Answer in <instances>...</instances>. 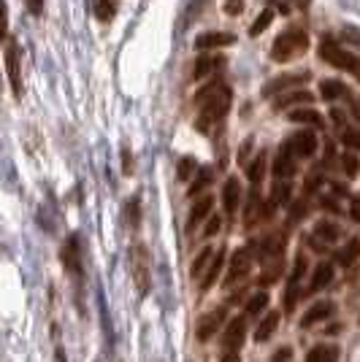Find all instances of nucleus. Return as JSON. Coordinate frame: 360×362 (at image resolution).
<instances>
[{
  "instance_id": "f257e3e1",
  "label": "nucleus",
  "mask_w": 360,
  "mask_h": 362,
  "mask_svg": "<svg viewBox=\"0 0 360 362\" xmlns=\"http://www.w3.org/2000/svg\"><path fill=\"white\" fill-rule=\"evenodd\" d=\"M198 130L201 133H209L214 130L220 122L225 119V114L230 111L233 103V90L223 84V81H211L209 87L198 92Z\"/></svg>"
},
{
  "instance_id": "f03ea898",
  "label": "nucleus",
  "mask_w": 360,
  "mask_h": 362,
  "mask_svg": "<svg viewBox=\"0 0 360 362\" xmlns=\"http://www.w3.org/2000/svg\"><path fill=\"white\" fill-rule=\"evenodd\" d=\"M309 49V35L300 28H287L285 33L276 35V41L271 46V60L274 62H290L300 57Z\"/></svg>"
},
{
  "instance_id": "7ed1b4c3",
  "label": "nucleus",
  "mask_w": 360,
  "mask_h": 362,
  "mask_svg": "<svg viewBox=\"0 0 360 362\" xmlns=\"http://www.w3.org/2000/svg\"><path fill=\"white\" fill-rule=\"evenodd\" d=\"M130 271H133V281L141 295H147L152 289V273H150V252L144 243H133L130 246Z\"/></svg>"
},
{
  "instance_id": "20e7f679",
  "label": "nucleus",
  "mask_w": 360,
  "mask_h": 362,
  "mask_svg": "<svg viewBox=\"0 0 360 362\" xmlns=\"http://www.w3.org/2000/svg\"><path fill=\"white\" fill-rule=\"evenodd\" d=\"M320 54H322V60L330 62L333 68L349 71V74L360 81V57H355L352 52H347V49H342L339 44H333V41H325L322 49H320Z\"/></svg>"
},
{
  "instance_id": "39448f33",
  "label": "nucleus",
  "mask_w": 360,
  "mask_h": 362,
  "mask_svg": "<svg viewBox=\"0 0 360 362\" xmlns=\"http://www.w3.org/2000/svg\"><path fill=\"white\" fill-rule=\"evenodd\" d=\"M6 74H9V84H11V92L19 100L22 92H25V84H22V52H19V44L6 46Z\"/></svg>"
},
{
  "instance_id": "423d86ee",
  "label": "nucleus",
  "mask_w": 360,
  "mask_h": 362,
  "mask_svg": "<svg viewBox=\"0 0 360 362\" xmlns=\"http://www.w3.org/2000/svg\"><path fill=\"white\" fill-rule=\"evenodd\" d=\"M249 268H252V249H236L233 257H230V268L225 273V281H223L225 289L236 287L239 281H244Z\"/></svg>"
},
{
  "instance_id": "0eeeda50",
  "label": "nucleus",
  "mask_w": 360,
  "mask_h": 362,
  "mask_svg": "<svg viewBox=\"0 0 360 362\" xmlns=\"http://www.w3.org/2000/svg\"><path fill=\"white\" fill-rule=\"evenodd\" d=\"M309 78H312V76L306 74V71H300V74H282V76H276V78H271L269 84L263 87V95H266V98L287 95V92H293L296 87L309 84Z\"/></svg>"
},
{
  "instance_id": "6e6552de",
  "label": "nucleus",
  "mask_w": 360,
  "mask_h": 362,
  "mask_svg": "<svg viewBox=\"0 0 360 362\" xmlns=\"http://www.w3.org/2000/svg\"><path fill=\"white\" fill-rule=\"evenodd\" d=\"M247 338V317H236L227 322L225 332H223V349L225 351H239Z\"/></svg>"
},
{
  "instance_id": "1a4fd4ad",
  "label": "nucleus",
  "mask_w": 360,
  "mask_h": 362,
  "mask_svg": "<svg viewBox=\"0 0 360 362\" xmlns=\"http://www.w3.org/2000/svg\"><path fill=\"white\" fill-rule=\"evenodd\" d=\"M285 144L290 146L293 157H300V160L312 157V154L317 151V136H315V133H309V130H303V133H296V136H290Z\"/></svg>"
},
{
  "instance_id": "9d476101",
  "label": "nucleus",
  "mask_w": 360,
  "mask_h": 362,
  "mask_svg": "<svg viewBox=\"0 0 360 362\" xmlns=\"http://www.w3.org/2000/svg\"><path fill=\"white\" fill-rule=\"evenodd\" d=\"M236 44V35L233 33H220V30H211V33H201L196 38V49L201 52H214V49H223V46Z\"/></svg>"
},
{
  "instance_id": "9b49d317",
  "label": "nucleus",
  "mask_w": 360,
  "mask_h": 362,
  "mask_svg": "<svg viewBox=\"0 0 360 362\" xmlns=\"http://www.w3.org/2000/svg\"><path fill=\"white\" fill-rule=\"evenodd\" d=\"M225 314H227V305H220V308H214L209 314H203L201 322H198V341H209L211 335L217 332V327L223 325Z\"/></svg>"
},
{
  "instance_id": "f8f14e48",
  "label": "nucleus",
  "mask_w": 360,
  "mask_h": 362,
  "mask_svg": "<svg viewBox=\"0 0 360 362\" xmlns=\"http://www.w3.org/2000/svg\"><path fill=\"white\" fill-rule=\"evenodd\" d=\"M225 57L223 54H217V52H203L201 57L196 60V78H206L211 74H220L223 68H225Z\"/></svg>"
},
{
  "instance_id": "ddd939ff",
  "label": "nucleus",
  "mask_w": 360,
  "mask_h": 362,
  "mask_svg": "<svg viewBox=\"0 0 360 362\" xmlns=\"http://www.w3.org/2000/svg\"><path fill=\"white\" fill-rule=\"evenodd\" d=\"M60 259L62 265H65V271L68 273H81V257H79V235H68L65 243H62V252H60Z\"/></svg>"
},
{
  "instance_id": "4468645a",
  "label": "nucleus",
  "mask_w": 360,
  "mask_h": 362,
  "mask_svg": "<svg viewBox=\"0 0 360 362\" xmlns=\"http://www.w3.org/2000/svg\"><path fill=\"white\" fill-rule=\"evenodd\" d=\"M223 268H225V249H214V257H211L209 268H206V273L201 276V292H209V289L217 284V279H220Z\"/></svg>"
},
{
  "instance_id": "2eb2a0df",
  "label": "nucleus",
  "mask_w": 360,
  "mask_h": 362,
  "mask_svg": "<svg viewBox=\"0 0 360 362\" xmlns=\"http://www.w3.org/2000/svg\"><path fill=\"white\" fill-rule=\"evenodd\" d=\"M271 170H274V176H276V179H287V176H293V173H296V157H293V151H290L287 144L279 146L276 157H274Z\"/></svg>"
},
{
  "instance_id": "dca6fc26",
  "label": "nucleus",
  "mask_w": 360,
  "mask_h": 362,
  "mask_svg": "<svg viewBox=\"0 0 360 362\" xmlns=\"http://www.w3.org/2000/svg\"><path fill=\"white\" fill-rule=\"evenodd\" d=\"M211 209H214V197L211 195H201L193 203V209H190V216H187V230H196L201 222H206L211 216Z\"/></svg>"
},
{
  "instance_id": "f3484780",
  "label": "nucleus",
  "mask_w": 360,
  "mask_h": 362,
  "mask_svg": "<svg viewBox=\"0 0 360 362\" xmlns=\"http://www.w3.org/2000/svg\"><path fill=\"white\" fill-rule=\"evenodd\" d=\"M241 206V181L236 176H230L225 181V187H223V209H225L227 216H233V214L239 211Z\"/></svg>"
},
{
  "instance_id": "a211bd4d",
  "label": "nucleus",
  "mask_w": 360,
  "mask_h": 362,
  "mask_svg": "<svg viewBox=\"0 0 360 362\" xmlns=\"http://www.w3.org/2000/svg\"><path fill=\"white\" fill-rule=\"evenodd\" d=\"M260 219H263V197H260V189L252 187V192L247 197V209H244V225L255 227Z\"/></svg>"
},
{
  "instance_id": "6ab92c4d",
  "label": "nucleus",
  "mask_w": 360,
  "mask_h": 362,
  "mask_svg": "<svg viewBox=\"0 0 360 362\" xmlns=\"http://www.w3.org/2000/svg\"><path fill=\"white\" fill-rule=\"evenodd\" d=\"M328 317H333V303L330 300H317L309 311H306V317L300 319V327H312L317 322H325Z\"/></svg>"
},
{
  "instance_id": "aec40b11",
  "label": "nucleus",
  "mask_w": 360,
  "mask_h": 362,
  "mask_svg": "<svg viewBox=\"0 0 360 362\" xmlns=\"http://www.w3.org/2000/svg\"><path fill=\"white\" fill-rule=\"evenodd\" d=\"M320 95L325 98V100H342V98H352V92L347 87L344 81H339V78H325V81H320Z\"/></svg>"
},
{
  "instance_id": "412c9836",
  "label": "nucleus",
  "mask_w": 360,
  "mask_h": 362,
  "mask_svg": "<svg viewBox=\"0 0 360 362\" xmlns=\"http://www.w3.org/2000/svg\"><path fill=\"white\" fill-rule=\"evenodd\" d=\"M312 100H315V95L309 90H293V92H287V95H279L274 106L285 111V108H298L300 103H312Z\"/></svg>"
},
{
  "instance_id": "4be33fe9",
  "label": "nucleus",
  "mask_w": 360,
  "mask_h": 362,
  "mask_svg": "<svg viewBox=\"0 0 360 362\" xmlns=\"http://www.w3.org/2000/svg\"><path fill=\"white\" fill-rule=\"evenodd\" d=\"M339 346L336 344H317L309 354H306V362H339Z\"/></svg>"
},
{
  "instance_id": "5701e85b",
  "label": "nucleus",
  "mask_w": 360,
  "mask_h": 362,
  "mask_svg": "<svg viewBox=\"0 0 360 362\" xmlns=\"http://www.w3.org/2000/svg\"><path fill=\"white\" fill-rule=\"evenodd\" d=\"M282 252H285V235H269L266 241L260 243V252L257 257H263V259H282Z\"/></svg>"
},
{
  "instance_id": "b1692460",
  "label": "nucleus",
  "mask_w": 360,
  "mask_h": 362,
  "mask_svg": "<svg viewBox=\"0 0 360 362\" xmlns=\"http://www.w3.org/2000/svg\"><path fill=\"white\" fill-rule=\"evenodd\" d=\"M279 319H282V317H279L276 311H274V314H266V317L260 319V325L255 327V341H257V344H266L271 335L276 332V327H279Z\"/></svg>"
},
{
  "instance_id": "393cba45",
  "label": "nucleus",
  "mask_w": 360,
  "mask_h": 362,
  "mask_svg": "<svg viewBox=\"0 0 360 362\" xmlns=\"http://www.w3.org/2000/svg\"><path fill=\"white\" fill-rule=\"evenodd\" d=\"M266 170H269V154H266V151H260L255 160H252V165H247V173H249V181H252V187H255V189L263 184Z\"/></svg>"
},
{
  "instance_id": "a878e982",
  "label": "nucleus",
  "mask_w": 360,
  "mask_h": 362,
  "mask_svg": "<svg viewBox=\"0 0 360 362\" xmlns=\"http://www.w3.org/2000/svg\"><path fill=\"white\" fill-rule=\"evenodd\" d=\"M330 279H333V265L330 262H320L312 273V284H309V292H320V289H325L330 284Z\"/></svg>"
},
{
  "instance_id": "bb28decb",
  "label": "nucleus",
  "mask_w": 360,
  "mask_h": 362,
  "mask_svg": "<svg viewBox=\"0 0 360 362\" xmlns=\"http://www.w3.org/2000/svg\"><path fill=\"white\" fill-rule=\"evenodd\" d=\"M92 14L98 22H111L117 14V0H92Z\"/></svg>"
},
{
  "instance_id": "cd10ccee",
  "label": "nucleus",
  "mask_w": 360,
  "mask_h": 362,
  "mask_svg": "<svg viewBox=\"0 0 360 362\" xmlns=\"http://www.w3.org/2000/svg\"><path fill=\"white\" fill-rule=\"evenodd\" d=\"M315 235H317V241H322V243H336L339 235H342V227L333 225V222H317Z\"/></svg>"
},
{
  "instance_id": "c85d7f7f",
  "label": "nucleus",
  "mask_w": 360,
  "mask_h": 362,
  "mask_svg": "<svg viewBox=\"0 0 360 362\" xmlns=\"http://www.w3.org/2000/svg\"><path fill=\"white\" fill-rule=\"evenodd\" d=\"M287 119L303 122V124H315V127H322V124H325V119L320 117V111H309V108H293Z\"/></svg>"
},
{
  "instance_id": "c756f323",
  "label": "nucleus",
  "mask_w": 360,
  "mask_h": 362,
  "mask_svg": "<svg viewBox=\"0 0 360 362\" xmlns=\"http://www.w3.org/2000/svg\"><path fill=\"white\" fill-rule=\"evenodd\" d=\"M211 184V168H201L196 173V179H193V184L187 187V195L190 197H198L206 187Z\"/></svg>"
},
{
  "instance_id": "7c9ffc66",
  "label": "nucleus",
  "mask_w": 360,
  "mask_h": 362,
  "mask_svg": "<svg viewBox=\"0 0 360 362\" xmlns=\"http://www.w3.org/2000/svg\"><path fill=\"white\" fill-rule=\"evenodd\" d=\"M266 305H269V295H266V292H255V295L247 300V305H244V314H247V317H260V314L266 311Z\"/></svg>"
},
{
  "instance_id": "2f4dec72",
  "label": "nucleus",
  "mask_w": 360,
  "mask_h": 362,
  "mask_svg": "<svg viewBox=\"0 0 360 362\" xmlns=\"http://www.w3.org/2000/svg\"><path fill=\"white\" fill-rule=\"evenodd\" d=\"M211 257H214V249L211 246H206V249H201V255L193 259V268H190V276L193 279H201L203 273H206V268H209Z\"/></svg>"
},
{
  "instance_id": "473e14b6",
  "label": "nucleus",
  "mask_w": 360,
  "mask_h": 362,
  "mask_svg": "<svg viewBox=\"0 0 360 362\" xmlns=\"http://www.w3.org/2000/svg\"><path fill=\"white\" fill-rule=\"evenodd\" d=\"M360 257V238H352V241L347 243L344 249L339 252V265H344V268H349L355 259Z\"/></svg>"
},
{
  "instance_id": "72a5a7b5",
  "label": "nucleus",
  "mask_w": 360,
  "mask_h": 362,
  "mask_svg": "<svg viewBox=\"0 0 360 362\" xmlns=\"http://www.w3.org/2000/svg\"><path fill=\"white\" fill-rule=\"evenodd\" d=\"M271 22H274V3H271L269 8H263V14L257 16L255 22H252V28H249V35H260V33L269 28Z\"/></svg>"
},
{
  "instance_id": "f704fd0d",
  "label": "nucleus",
  "mask_w": 360,
  "mask_h": 362,
  "mask_svg": "<svg viewBox=\"0 0 360 362\" xmlns=\"http://www.w3.org/2000/svg\"><path fill=\"white\" fill-rule=\"evenodd\" d=\"M279 276H282V259H274L269 268H266V273L257 279L263 287H269V284H274V281H279Z\"/></svg>"
},
{
  "instance_id": "c9c22d12",
  "label": "nucleus",
  "mask_w": 360,
  "mask_h": 362,
  "mask_svg": "<svg viewBox=\"0 0 360 362\" xmlns=\"http://www.w3.org/2000/svg\"><path fill=\"white\" fill-rule=\"evenodd\" d=\"M298 281H287V289H285V311L287 314H293L296 311V303H298Z\"/></svg>"
},
{
  "instance_id": "e433bc0d",
  "label": "nucleus",
  "mask_w": 360,
  "mask_h": 362,
  "mask_svg": "<svg viewBox=\"0 0 360 362\" xmlns=\"http://www.w3.org/2000/svg\"><path fill=\"white\" fill-rule=\"evenodd\" d=\"M196 170H198V165H196V160H193V157H181L179 168H176V176H179V181H187Z\"/></svg>"
},
{
  "instance_id": "4c0bfd02",
  "label": "nucleus",
  "mask_w": 360,
  "mask_h": 362,
  "mask_svg": "<svg viewBox=\"0 0 360 362\" xmlns=\"http://www.w3.org/2000/svg\"><path fill=\"white\" fill-rule=\"evenodd\" d=\"M125 214H128V225L138 227V222H141V214H138V197H130L128 200V209H125Z\"/></svg>"
},
{
  "instance_id": "58836bf2",
  "label": "nucleus",
  "mask_w": 360,
  "mask_h": 362,
  "mask_svg": "<svg viewBox=\"0 0 360 362\" xmlns=\"http://www.w3.org/2000/svg\"><path fill=\"white\" fill-rule=\"evenodd\" d=\"M255 149V138H247L239 149V165H249V154Z\"/></svg>"
},
{
  "instance_id": "ea45409f",
  "label": "nucleus",
  "mask_w": 360,
  "mask_h": 362,
  "mask_svg": "<svg viewBox=\"0 0 360 362\" xmlns=\"http://www.w3.org/2000/svg\"><path fill=\"white\" fill-rule=\"evenodd\" d=\"M342 141H344L349 149H360V130H352V127H347L344 133H342Z\"/></svg>"
},
{
  "instance_id": "a19ab883",
  "label": "nucleus",
  "mask_w": 360,
  "mask_h": 362,
  "mask_svg": "<svg viewBox=\"0 0 360 362\" xmlns=\"http://www.w3.org/2000/svg\"><path fill=\"white\" fill-rule=\"evenodd\" d=\"M303 273H306V257L298 255L296 257V265H293V273H290V281H300Z\"/></svg>"
},
{
  "instance_id": "79ce46f5",
  "label": "nucleus",
  "mask_w": 360,
  "mask_h": 362,
  "mask_svg": "<svg viewBox=\"0 0 360 362\" xmlns=\"http://www.w3.org/2000/svg\"><path fill=\"white\" fill-rule=\"evenodd\" d=\"M9 35V8H6V0H0V41H6Z\"/></svg>"
},
{
  "instance_id": "37998d69",
  "label": "nucleus",
  "mask_w": 360,
  "mask_h": 362,
  "mask_svg": "<svg viewBox=\"0 0 360 362\" xmlns=\"http://www.w3.org/2000/svg\"><path fill=\"white\" fill-rule=\"evenodd\" d=\"M220 227H223V219H220V216H209V219H206V230H203V235H206V238L217 235V233H220Z\"/></svg>"
},
{
  "instance_id": "c03bdc74",
  "label": "nucleus",
  "mask_w": 360,
  "mask_h": 362,
  "mask_svg": "<svg viewBox=\"0 0 360 362\" xmlns=\"http://www.w3.org/2000/svg\"><path fill=\"white\" fill-rule=\"evenodd\" d=\"M223 11H225L227 16H239L241 11H244V0H225Z\"/></svg>"
},
{
  "instance_id": "a18cd8bd",
  "label": "nucleus",
  "mask_w": 360,
  "mask_h": 362,
  "mask_svg": "<svg viewBox=\"0 0 360 362\" xmlns=\"http://www.w3.org/2000/svg\"><path fill=\"white\" fill-rule=\"evenodd\" d=\"M342 165H344L347 176H355V173H358V157H355V154H344V157H342Z\"/></svg>"
},
{
  "instance_id": "49530a36",
  "label": "nucleus",
  "mask_w": 360,
  "mask_h": 362,
  "mask_svg": "<svg viewBox=\"0 0 360 362\" xmlns=\"http://www.w3.org/2000/svg\"><path fill=\"white\" fill-rule=\"evenodd\" d=\"M290 360H293V349H290V346H282V349H276V351L271 354L269 362H290Z\"/></svg>"
},
{
  "instance_id": "de8ad7c7",
  "label": "nucleus",
  "mask_w": 360,
  "mask_h": 362,
  "mask_svg": "<svg viewBox=\"0 0 360 362\" xmlns=\"http://www.w3.org/2000/svg\"><path fill=\"white\" fill-rule=\"evenodd\" d=\"M303 216H306V203H303V200L293 203V209H290V222H298Z\"/></svg>"
},
{
  "instance_id": "09e8293b",
  "label": "nucleus",
  "mask_w": 360,
  "mask_h": 362,
  "mask_svg": "<svg viewBox=\"0 0 360 362\" xmlns=\"http://www.w3.org/2000/svg\"><path fill=\"white\" fill-rule=\"evenodd\" d=\"M28 3V11L35 16H41L44 14V0H25Z\"/></svg>"
},
{
  "instance_id": "8fccbe9b",
  "label": "nucleus",
  "mask_w": 360,
  "mask_h": 362,
  "mask_svg": "<svg viewBox=\"0 0 360 362\" xmlns=\"http://www.w3.org/2000/svg\"><path fill=\"white\" fill-rule=\"evenodd\" d=\"M349 216H352V222H360V197L349 200Z\"/></svg>"
},
{
  "instance_id": "3c124183",
  "label": "nucleus",
  "mask_w": 360,
  "mask_h": 362,
  "mask_svg": "<svg viewBox=\"0 0 360 362\" xmlns=\"http://www.w3.org/2000/svg\"><path fill=\"white\" fill-rule=\"evenodd\" d=\"M320 184H322V176H320V173H312V176L306 179V189L312 192V189H315V187H320Z\"/></svg>"
},
{
  "instance_id": "603ef678",
  "label": "nucleus",
  "mask_w": 360,
  "mask_h": 362,
  "mask_svg": "<svg viewBox=\"0 0 360 362\" xmlns=\"http://www.w3.org/2000/svg\"><path fill=\"white\" fill-rule=\"evenodd\" d=\"M344 35L352 44H360V33H355V28H344Z\"/></svg>"
},
{
  "instance_id": "864d4df0",
  "label": "nucleus",
  "mask_w": 360,
  "mask_h": 362,
  "mask_svg": "<svg viewBox=\"0 0 360 362\" xmlns=\"http://www.w3.org/2000/svg\"><path fill=\"white\" fill-rule=\"evenodd\" d=\"M220 362H239V351H225Z\"/></svg>"
},
{
  "instance_id": "5fc2aeb1",
  "label": "nucleus",
  "mask_w": 360,
  "mask_h": 362,
  "mask_svg": "<svg viewBox=\"0 0 360 362\" xmlns=\"http://www.w3.org/2000/svg\"><path fill=\"white\" fill-rule=\"evenodd\" d=\"M133 170V163H130V149L125 146V173H130Z\"/></svg>"
},
{
  "instance_id": "6e6d98bb",
  "label": "nucleus",
  "mask_w": 360,
  "mask_h": 362,
  "mask_svg": "<svg viewBox=\"0 0 360 362\" xmlns=\"http://www.w3.org/2000/svg\"><path fill=\"white\" fill-rule=\"evenodd\" d=\"M352 111H355V119H360V98H352Z\"/></svg>"
},
{
  "instance_id": "4d7b16f0",
  "label": "nucleus",
  "mask_w": 360,
  "mask_h": 362,
  "mask_svg": "<svg viewBox=\"0 0 360 362\" xmlns=\"http://www.w3.org/2000/svg\"><path fill=\"white\" fill-rule=\"evenodd\" d=\"M55 360H57V362H65V351H62L60 346H57V351H55Z\"/></svg>"
}]
</instances>
